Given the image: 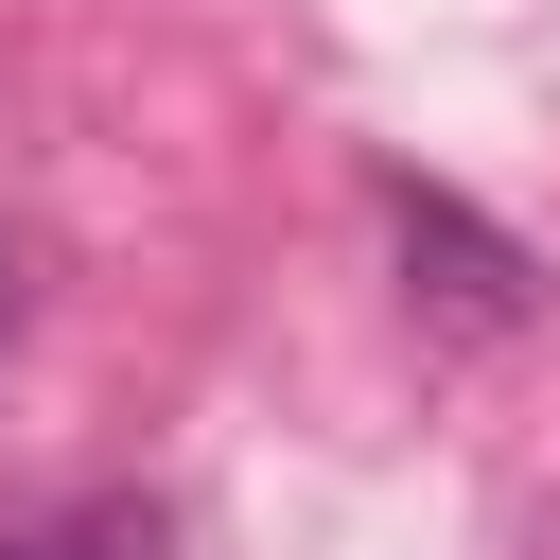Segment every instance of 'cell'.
<instances>
[{
    "label": "cell",
    "instance_id": "cell-1",
    "mask_svg": "<svg viewBox=\"0 0 560 560\" xmlns=\"http://www.w3.org/2000/svg\"><path fill=\"white\" fill-rule=\"evenodd\" d=\"M385 245H402V298H420L438 332H525V315H542V262H525L472 192H438V175H385Z\"/></svg>",
    "mask_w": 560,
    "mask_h": 560
},
{
    "label": "cell",
    "instance_id": "cell-2",
    "mask_svg": "<svg viewBox=\"0 0 560 560\" xmlns=\"http://www.w3.org/2000/svg\"><path fill=\"white\" fill-rule=\"evenodd\" d=\"M0 560H175V508L158 490H70V508H18Z\"/></svg>",
    "mask_w": 560,
    "mask_h": 560
},
{
    "label": "cell",
    "instance_id": "cell-3",
    "mask_svg": "<svg viewBox=\"0 0 560 560\" xmlns=\"http://www.w3.org/2000/svg\"><path fill=\"white\" fill-rule=\"evenodd\" d=\"M18 315H35V280H18V228H0V350H18Z\"/></svg>",
    "mask_w": 560,
    "mask_h": 560
}]
</instances>
